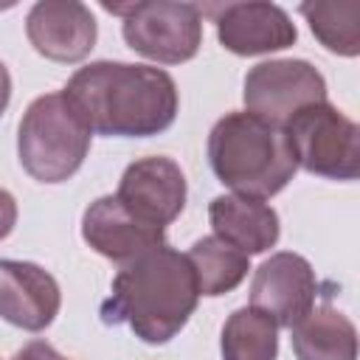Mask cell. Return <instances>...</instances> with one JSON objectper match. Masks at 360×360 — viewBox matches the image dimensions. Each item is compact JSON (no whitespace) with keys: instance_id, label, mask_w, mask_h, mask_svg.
<instances>
[{"instance_id":"obj_1","label":"cell","mask_w":360,"mask_h":360,"mask_svg":"<svg viewBox=\"0 0 360 360\" xmlns=\"http://www.w3.org/2000/svg\"><path fill=\"white\" fill-rule=\"evenodd\" d=\"M62 93L90 132L110 138L160 135L180 107L177 84L163 68L112 59L79 68Z\"/></svg>"},{"instance_id":"obj_2","label":"cell","mask_w":360,"mask_h":360,"mask_svg":"<svg viewBox=\"0 0 360 360\" xmlns=\"http://www.w3.org/2000/svg\"><path fill=\"white\" fill-rule=\"evenodd\" d=\"M197 278L186 253L160 245L121 264L101 307L107 323H127L149 346L169 343L194 315Z\"/></svg>"},{"instance_id":"obj_3","label":"cell","mask_w":360,"mask_h":360,"mask_svg":"<svg viewBox=\"0 0 360 360\" xmlns=\"http://www.w3.org/2000/svg\"><path fill=\"white\" fill-rule=\"evenodd\" d=\"M208 163L217 180L242 197L267 200L298 172L284 127L250 112H228L208 132Z\"/></svg>"},{"instance_id":"obj_4","label":"cell","mask_w":360,"mask_h":360,"mask_svg":"<svg viewBox=\"0 0 360 360\" xmlns=\"http://www.w3.org/2000/svg\"><path fill=\"white\" fill-rule=\"evenodd\" d=\"M90 138L93 132L68 104L65 93H45L37 96L20 118L17 158L37 183H65L82 169Z\"/></svg>"},{"instance_id":"obj_5","label":"cell","mask_w":360,"mask_h":360,"mask_svg":"<svg viewBox=\"0 0 360 360\" xmlns=\"http://www.w3.org/2000/svg\"><path fill=\"white\" fill-rule=\"evenodd\" d=\"M295 166L326 180H357L360 127L335 104L321 101L298 110L284 124Z\"/></svg>"},{"instance_id":"obj_6","label":"cell","mask_w":360,"mask_h":360,"mask_svg":"<svg viewBox=\"0 0 360 360\" xmlns=\"http://www.w3.org/2000/svg\"><path fill=\"white\" fill-rule=\"evenodd\" d=\"M104 8L124 20V42L152 62L183 65L194 59L202 45V14L194 3L149 0L127 6L104 3Z\"/></svg>"},{"instance_id":"obj_7","label":"cell","mask_w":360,"mask_h":360,"mask_svg":"<svg viewBox=\"0 0 360 360\" xmlns=\"http://www.w3.org/2000/svg\"><path fill=\"white\" fill-rule=\"evenodd\" d=\"M245 112L284 127L298 110L326 101V79L307 59H267L245 73Z\"/></svg>"},{"instance_id":"obj_8","label":"cell","mask_w":360,"mask_h":360,"mask_svg":"<svg viewBox=\"0 0 360 360\" xmlns=\"http://www.w3.org/2000/svg\"><path fill=\"white\" fill-rule=\"evenodd\" d=\"M200 14L211 17L217 25V39L225 51L236 56H262L284 51L298 39V28L290 14L276 3H225V6H197Z\"/></svg>"},{"instance_id":"obj_9","label":"cell","mask_w":360,"mask_h":360,"mask_svg":"<svg viewBox=\"0 0 360 360\" xmlns=\"http://www.w3.org/2000/svg\"><path fill=\"white\" fill-rule=\"evenodd\" d=\"M318 298L312 264L292 250H278L264 259L250 281V307L264 312L276 326L298 323Z\"/></svg>"},{"instance_id":"obj_10","label":"cell","mask_w":360,"mask_h":360,"mask_svg":"<svg viewBox=\"0 0 360 360\" xmlns=\"http://www.w3.org/2000/svg\"><path fill=\"white\" fill-rule=\"evenodd\" d=\"M115 197L146 225L166 228L186 208V174L172 158H141L124 169Z\"/></svg>"},{"instance_id":"obj_11","label":"cell","mask_w":360,"mask_h":360,"mask_svg":"<svg viewBox=\"0 0 360 360\" xmlns=\"http://www.w3.org/2000/svg\"><path fill=\"white\" fill-rule=\"evenodd\" d=\"M25 37L51 62L73 65L96 48V17L79 0H39L25 17Z\"/></svg>"},{"instance_id":"obj_12","label":"cell","mask_w":360,"mask_h":360,"mask_svg":"<svg viewBox=\"0 0 360 360\" xmlns=\"http://www.w3.org/2000/svg\"><path fill=\"white\" fill-rule=\"evenodd\" d=\"M82 239L104 259L127 264L141 253L166 245V228L146 225L115 194L93 200L82 214Z\"/></svg>"},{"instance_id":"obj_13","label":"cell","mask_w":360,"mask_h":360,"mask_svg":"<svg viewBox=\"0 0 360 360\" xmlns=\"http://www.w3.org/2000/svg\"><path fill=\"white\" fill-rule=\"evenodd\" d=\"M62 307L56 278L20 259H0V318L25 332H42L53 323Z\"/></svg>"},{"instance_id":"obj_14","label":"cell","mask_w":360,"mask_h":360,"mask_svg":"<svg viewBox=\"0 0 360 360\" xmlns=\"http://www.w3.org/2000/svg\"><path fill=\"white\" fill-rule=\"evenodd\" d=\"M208 222L214 236L239 248L245 256L264 253L276 248L281 222L273 205L256 197L242 194H219L208 202Z\"/></svg>"},{"instance_id":"obj_15","label":"cell","mask_w":360,"mask_h":360,"mask_svg":"<svg viewBox=\"0 0 360 360\" xmlns=\"http://www.w3.org/2000/svg\"><path fill=\"white\" fill-rule=\"evenodd\" d=\"M290 343L298 360H357V329L332 304H315L290 326Z\"/></svg>"},{"instance_id":"obj_16","label":"cell","mask_w":360,"mask_h":360,"mask_svg":"<svg viewBox=\"0 0 360 360\" xmlns=\"http://www.w3.org/2000/svg\"><path fill=\"white\" fill-rule=\"evenodd\" d=\"M186 256L191 262L200 295H208V298L236 290L250 270V256H245L239 248L228 245L219 236L197 239Z\"/></svg>"},{"instance_id":"obj_17","label":"cell","mask_w":360,"mask_h":360,"mask_svg":"<svg viewBox=\"0 0 360 360\" xmlns=\"http://www.w3.org/2000/svg\"><path fill=\"white\" fill-rule=\"evenodd\" d=\"M222 360H276L278 326L253 307H239L228 315L219 338Z\"/></svg>"},{"instance_id":"obj_18","label":"cell","mask_w":360,"mask_h":360,"mask_svg":"<svg viewBox=\"0 0 360 360\" xmlns=\"http://www.w3.org/2000/svg\"><path fill=\"white\" fill-rule=\"evenodd\" d=\"M298 11L326 51L340 56L360 53V3L357 0L301 3Z\"/></svg>"},{"instance_id":"obj_19","label":"cell","mask_w":360,"mask_h":360,"mask_svg":"<svg viewBox=\"0 0 360 360\" xmlns=\"http://www.w3.org/2000/svg\"><path fill=\"white\" fill-rule=\"evenodd\" d=\"M14 360H68L65 354H59L51 343H45V340H31V343H25L17 354H14Z\"/></svg>"},{"instance_id":"obj_20","label":"cell","mask_w":360,"mask_h":360,"mask_svg":"<svg viewBox=\"0 0 360 360\" xmlns=\"http://www.w3.org/2000/svg\"><path fill=\"white\" fill-rule=\"evenodd\" d=\"M17 225V200L11 197V191L0 188V242L14 231Z\"/></svg>"},{"instance_id":"obj_21","label":"cell","mask_w":360,"mask_h":360,"mask_svg":"<svg viewBox=\"0 0 360 360\" xmlns=\"http://www.w3.org/2000/svg\"><path fill=\"white\" fill-rule=\"evenodd\" d=\"M8 101H11V76H8V68L0 62V115L6 112Z\"/></svg>"}]
</instances>
